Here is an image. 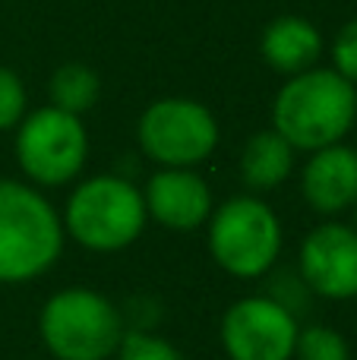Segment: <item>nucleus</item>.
<instances>
[{
    "label": "nucleus",
    "instance_id": "20",
    "mask_svg": "<svg viewBox=\"0 0 357 360\" xmlns=\"http://www.w3.org/2000/svg\"><path fill=\"white\" fill-rule=\"evenodd\" d=\"M351 228H354V231H357V202H354V205H351Z\"/></svg>",
    "mask_w": 357,
    "mask_h": 360
},
{
    "label": "nucleus",
    "instance_id": "10",
    "mask_svg": "<svg viewBox=\"0 0 357 360\" xmlns=\"http://www.w3.org/2000/svg\"><path fill=\"white\" fill-rule=\"evenodd\" d=\"M145 212L162 228L196 231L212 215V190L196 168H158L143 190Z\"/></svg>",
    "mask_w": 357,
    "mask_h": 360
},
{
    "label": "nucleus",
    "instance_id": "8",
    "mask_svg": "<svg viewBox=\"0 0 357 360\" xmlns=\"http://www.w3.org/2000/svg\"><path fill=\"white\" fill-rule=\"evenodd\" d=\"M301 319L266 294L240 297L221 316L219 338L231 360H291Z\"/></svg>",
    "mask_w": 357,
    "mask_h": 360
},
{
    "label": "nucleus",
    "instance_id": "15",
    "mask_svg": "<svg viewBox=\"0 0 357 360\" xmlns=\"http://www.w3.org/2000/svg\"><path fill=\"white\" fill-rule=\"evenodd\" d=\"M269 278H266V297H272L278 307H285V310L291 313V316H297L301 319L304 313L313 307V297L316 294L310 291V285H307V278L301 275V269L297 266H272L269 272Z\"/></svg>",
    "mask_w": 357,
    "mask_h": 360
},
{
    "label": "nucleus",
    "instance_id": "6",
    "mask_svg": "<svg viewBox=\"0 0 357 360\" xmlns=\"http://www.w3.org/2000/svg\"><path fill=\"white\" fill-rule=\"evenodd\" d=\"M89 158V133L82 117L48 105L25 114L16 127V162L29 184H73Z\"/></svg>",
    "mask_w": 357,
    "mask_h": 360
},
{
    "label": "nucleus",
    "instance_id": "4",
    "mask_svg": "<svg viewBox=\"0 0 357 360\" xmlns=\"http://www.w3.org/2000/svg\"><path fill=\"white\" fill-rule=\"evenodd\" d=\"M44 348L57 360H108L124 338V313L92 288L51 294L38 316Z\"/></svg>",
    "mask_w": 357,
    "mask_h": 360
},
{
    "label": "nucleus",
    "instance_id": "7",
    "mask_svg": "<svg viewBox=\"0 0 357 360\" xmlns=\"http://www.w3.org/2000/svg\"><path fill=\"white\" fill-rule=\"evenodd\" d=\"M136 139L158 168H196L219 146V124L193 98H158L139 117Z\"/></svg>",
    "mask_w": 357,
    "mask_h": 360
},
{
    "label": "nucleus",
    "instance_id": "19",
    "mask_svg": "<svg viewBox=\"0 0 357 360\" xmlns=\"http://www.w3.org/2000/svg\"><path fill=\"white\" fill-rule=\"evenodd\" d=\"M332 70L357 86V19L345 22L332 38Z\"/></svg>",
    "mask_w": 357,
    "mask_h": 360
},
{
    "label": "nucleus",
    "instance_id": "18",
    "mask_svg": "<svg viewBox=\"0 0 357 360\" xmlns=\"http://www.w3.org/2000/svg\"><path fill=\"white\" fill-rule=\"evenodd\" d=\"M25 117V86L16 70L0 63V133L19 127Z\"/></svg>",
    "mask_w": 357,
    "mask_h": 360
},
{
    "label": "nucleus",
    "instance_id": "9",
    "mask_svg": "<svg viewBox=\"0 0 357 360\" xmlns=\"http://www.w3.org/2000/svg\"><path fill=\"white\" fill-rule=\"evenodd\" d=\"M297 269L310 291L326 300L357 297V231L345 221H323L304 237Z\"/></svg>",
    "mask_w": 357,
    "mask_h": 360
},
{
    "label": "nucleus",
    "instance_id": "14",
    "mask_svg": "<svg viewBox=\"0 0 357 360\" xmlns=\"http://www.w3.org/2000/svg\"><path fill=\"white\" fill-rule=\"evenodd\" d=\"M48 95H51V105L54 108L82 117V114L92 111L95 101H98L101 79L86 63H63V67H57L54 76H51Z\"/></svg>",
    "mask_w": 357,
    "mask_h": 360
},
{
    "label": "nucleus",
    "instance_id": "5",
    "mask_svg": "<svg viewBox=\"0 0 357 360\" xmlns=\"http://www.w3.org/2000/svg\"><path fill=\"white\" fill-rule=\"evenodd\" d=\"M206 224L209 253L234 278H263L282 256V221L257 193L225 199Z\"/></svg>",
    "mask_w": 357,
    "mask_h": 360
},
{
    "label": "nucleus",
    "instance_id": "1",
    "mask_svg": "<svg viewBox=\"0 0 357 360\" xmlns=\"http://www.w3.org/2000/svg\"><path fill=\"white\" fill-rule=\"evenodd\" d=\"M354 124L357 86L332 67H310L288 76L272 101V130L301 152L345 143Z\"/></svg>",
    "mask_w": 357,
    "mask_h": 360
},
{
    "label": "nucleus",
    "instance_id": "3",
    "mask_svg": "<svg viewBox=\"0 0 357 360\" xmlns=\"http://www.w3.org/2000/svg\"><path fill=\"white\" fill-rule=\"evenodd\" d=\"M63 231L92 253H117L143 234L149 212L143 190L120 174L89 177L63 205Z\"/></svg>",
    "mask_w": 357,
    "mask_h": 360
},
{
    "label": "nucleus",
    "instance_id": "13",
    "mask_svg": "<svg viewBox=\"0 0 357 360\" xmlns=\"http://www.w3.org/2000/svg\"><path fill=\"white\" fill-rule=\"evenodd\" d=\"M294 146L275 130H259L240 152V180L250 193H269L294 171Z\"/></svg>",
    "mask_w": 357,
    "mask_h": 360
},
{
    "label": "nucleus",
    "instance_id": "11",
    "mask_svg": "<svg viewBox=\"0 0 357 360\" xmlns=\"http://www.w3.org/2000/svg\"><path fill=\"white\" fill-rule=\"evenodd\" d=\"M301 193L310 209L323 218L351 212L357 202V149L335 143L310 152L301 171Z\"/></svg>",
    "mask_w": 357,
    "mask_h": 360
},
{
    "label": "nucleus",
    "instance_id": "12",
    "mask_svg": "<svg viewBox=\"0 0 357 360\" xmlns=\"http://www.w3.org/2000/svg\"><path fill=\"white\" fill-rule=\"evenodd\" d=\"M259 51L275 73L294 76L316 67L323 54V35L304 16H275L259 38Z\"/></svg>",
    "mask_w": 357,
    "mask_h": 360
},
{
    "label": "nucleus",
    "instance_id": "17",
    "mask_svg": "<svg viewBox=\"0 0 357 360\" xmlns=\"http://www.w3.org/2000/svg\"><path fill=\"white\" fill-rule=\"evenodd\" d=\"M114 357L117 360H183V354L168 338L155 335L152 329H126Z\"/></svg>",
    "mask_w": 357,
    "mask_h": 360
},
{
    "label": "nucleus",
    "instance_id": "2",
    "mask_svg": "<svg viewBox=\"0 0 357 360\" xmlns=\"http://www.w3.org/2000/svg\"><path fill=\"white\" fill-rule=\"evenodd\" d=\"M67 231L38 186L0 177V281L19 285L44 275L63 253Z\"/></svg>",
    "mask_w": 357,
    "mask_h": 360
},
{
    "label": "nucleus",
    "instance_id": "16",
    "mask_svg": "<svg viewBox=\"0 0 357 360\" xmlns=\"http://www.w3.org/2000/svg\"><path fill=\"white\" fill-rule=\"evenodd\" d=\"M291 360H351V348L332 326H301Z\"/></svg>",
    "mask_w": 357,
    "mask_h": 360
}]
</instances>
